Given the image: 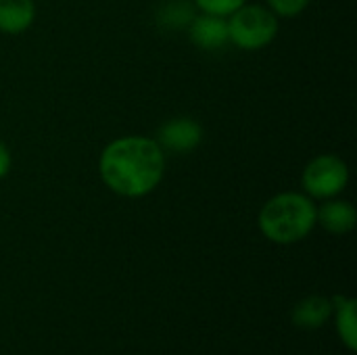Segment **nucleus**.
Masks as SVG:
<instances>
[{"label": "nucleus", "mask_w": 357, "mask_h": 355, "mask_svg": "<svg viewBox=\"0 0 357 355\" xmlns=\"http://www.w3.org/2000/svg\"><path fill=\"white\" fill-rule=\"evenodd\" d=\"M98 176L117 197L142 199L155 192L165 176V153L155 138L121 136L111 140L98 157Z\"/></svg>", "instance_id": "1"}, {"label": "nucleus", "mask_w": 357, "mask_h": 355, "mask_svg": "<svg viewBox=\"0 0 357 355\" xmlns=\"http://www.w3.org/2000/svg\"><path fill=\"white\" fill-rule=\"evenodd\" d=\"M316 201L303 190L278 192L261 205L257 213V228L270 243H301L316 228Z\"/></svg>", "instance_id": "2"}, {"label": "nucleus", "mask_w": 357, "mask_h": 355, "mask_svg": "<svg viewBox=\"0 0 357 355\" xmlns=\"http://www.w3.org/2000/svg\"><path fill=\"white\" fill-rule=\"evenodd\" d=\"M226 21L228 42L247 52H255L270 46L280 29V19L264 4L245 2L232 15H228Z\"/></svg>", "instance_id": "3"}, {"label": "nucleus", "mask_w": 357, "mask_h": 355, "mask_svg": "<svg viewBox=\"0 0 357 355\" xmlns=\"http://www.w3.org/2000/svg\"><path fill=\"white\" fill-rule=\"evenodd\" d=\"M349 184V165L335 153L316 155L301 172V190L314 201L339 197Z\"/></svg>", "instance_id": "4"}, {"label": "nucleus", "mask_w": 357, "mask_h": 355, "mask_svg": "<svg viewBox=\"0 0 357 355\" xmlns=\"http://www.w3.org/2000/svg\"><path fill=\"white\" fill-rule=\"evenodd\" d=\"M155 140L163 153L186 155L203 142V126L192 117H174L159 128Z\"/></svg>", "instance_id": "5"}, {"label": "nucleus", "mask_w": 357, "mask_h": 355, "mask_svg": "<svg viewBox=\"0 0 357 355\" xmlns=\"http://www.w3.org/2000/svg\"><path fill=\"white\" fill-rule=\"evenodd\" d=\"M188 38L201 50H207V52L220 50L226 44H230L228 42V21H226V17L199 13L188 23Z\"/></svg>", "instance_id": "6"}, {"label": "nucleus", "mask_w": 357, "mask_h": 355, "mask_svg": "<svg viewBox=\"0 0 357 355\" xmlns=\"http://www.w3.org/2000/svg\"><path fill=\"white\" fill-rule=\"evenodd\" d=\"M357 224V211L354 203L345 199H328L322 201L320 207H316V226H322L328 234L345 236L354 232Z\"/></svg>", "instance_id": "7"}, {"label": "nucleus", "mask_w": 357, "mask_h": 355, "mask_svg": "<svg viewBox=\"0 0 357 355\" xmlns=\"http://www.w3.org/2000/svg\"><path fill=\"white\" fill-rule=\"evenodd\" d=\"M38 8L33 0H0V33L19 36L36 21Z\"/></svg>", "instance_id": "8"}, {"label": "nucleus", "mask_w": 357, "mask_h": 355, "mask_svg": "<svg viewBox=\"0 0 357 355\" xmlns=\"http://www.w3.org/2000/svg\"><path fill=\"white\" fill-rule=\"evenodd\" d=\"M293 324L301 331H316L333 318V299L324 295H310L293 308Z\"/></svg>", "instance_id": "9"}, {"label": "nucleus", "mask_w": 357, "mask_h": 355, "mask_svg": "<svg viewBox=\"0 0 357 355\" xmlns=\"http://www.w3.org/2000/svg\"><path fill=\"white\" fill-rule=\"evenodd\" d=\"M333 316L337 322V333L349 352H357V303L356 299L337 295L333 299Z\"/></svg>", "instance_id": "10"}, {"label": "nucleus", "mask_w": 357, "mask_h": 355, "mask_svg": "<svg viewBox=\"0 0 357 355\" xmlns=\"http://www.w3.org/2000/svg\"><path fill=\"white\" fill-rule=\"evenodd\" d=\"M312 0H266V6L278 17V19H293L299 17Z\"/></svg>", "instance_id": "11"}, {"label": "nucleus", "mask_w": 357, "mask_h": 355, "mask_svg": "<svg viewBox=\"0 0 357 355\" xmlns=\"http://www.w3.org/2000/svg\"><path fill=\"white\" fill-rule=\"evenodd\" d=\"M199 13H209L218 17H228L249 0H192Z\"/></svg>", "instance_id": "12"}, {"label": "nucleus", "mask_w": 357, "mask_h": 355, "mask_svg": "<svg viewBox=\"0 0 357 355\" xmlns=\"http://www.w3.org/2000/svg\"><path fill=\"white\" fill-rule=\"evenodd\" d=\"M13 165V157H10V149L6 146L4 140H0V180L8 176Z\"/></svg>", "instance_id": "13"}]
</instances>
